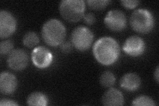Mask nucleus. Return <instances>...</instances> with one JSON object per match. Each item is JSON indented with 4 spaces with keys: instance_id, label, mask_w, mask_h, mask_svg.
<instances>
[{
    "instance_id": "obj_1",
    "label": "nucleus",
    "mask_w": 159,
    "mask_h": 106,
    "mask_svg": "<svg viewBox=\"0 0 159 106\" xmlns=\"http://www.w3.org/2000/svg\"><path fill=\"white\" fill-rule=\"evenodd\" d=\"M92 51L99 63L109 66L118 60L120 55V47L116 40L112 37H103L94 43Z\"/></svg>"
},
{
    "instance_id": "obj_2",
    "label": "nucleus",
    "mask_w": 159,
    "mask_h": 106,
    "mask_svg": "<svg viewBox=\"0 0 159 106\" xmlns=\"http://www.w3.org/2000/svg\"><path fill=\"white\" fill-rule=\"evenodd\" d=\"M42 37L48 45L57 47L64 43L66 35V27L57 19H51L44 23L41 31Z\"/></svg>"
},
{
    "instance_id": "obj_3",
    "label": "nucleus",
    "mask_w": 159,
    "mask_h": 106,
    "mask_svg": "<svg viewBox=\"0 0 159 106\" xmlns=\"http://www.w3.org/2000/svg\"><path fill=\"white\" fill-rule=\"evenodd\" d=\"M129 23L135 31L141 34H147L152 31L155 26V19L149 10L138 9L132 13Z\"/></svg>"
},
{
    "instance_id": "obj_4",
    "label": "nucleus",
    "mask_w": 159,
    "mask_h": 106,
    "mask_svg": "<svg viewBox=\"0 0 159 106\" xmlns=\"http://www.w3.org/2000/svg\"><path fill=\"white\" fill-rule=\"evenodd\" d=\"M86 9L83 0H63L59 5L61 16L68 22L76 23L81 20Z\"/></svg>"
},
{
    "instance_id": "obj_5",
    "label": "nucleus",
    "mask_w": 159,
    "mask_h": 106,
    "mask_svg": "<svg viewBox=\"0 0 159 106\" xmlns=\"http://www.w3.org/2000/svg\"><path fill=\"white\" fill-rule=\"evenodd\" d=\"M93 35L89 29L79 26L73 30L71 34V42L73 46L80 51H86L92 46Z\"/></svg>"
},
{
    "instance_id": "obj_6",
    "label": "nucleus",
    "mask_w": 159,
    "mask_h": 106,
    "mask_svg": "<svg viewBox=\"0 0 159 106\" xmlns=\"http://www.w3.org/2000/svg\"><path fill=\"white\" fill-rule=\"evenodd\" d=\"M106 27L113 31H121L125 28L127 18L121 10L112 9L108 12L104 18Z\"/></svg>"
},
{
    "instance_id": "obj_7",
    "label": "nucleus",
    "mask_w": 159,
    "mask_h": 106,
    "mask_svg": "<svg viewBox=\"0 0 159 106\" xmlns=\"http://www.w3.org/2000/svg\"><path fill=\"white\" fill-rule=\"evenodd\" d=\"M17 29V21L13 15L6 10L0 12V37L2 39L12 35Z\"/></svg>"
},
{
    "instance_id": "obj_8",
    "label": "nucleus",
    "mask_w": 159,
    "mask_h": 106,
    "mask_svg": "<svg viewBox=\"0 0 159 106\" xmlns=\"http://www.w3.org/2000/svg\"><path fill=\"white\" fill-rule=\"evenodd\" d=\"M32 62L39 68H46L51 64L53 56L50 50L44 46L34 48L31 53Z\"/></svg>"
},
{
    "instance_id": "obj_9",
    "label": "nucleus",
    "mask_w": 159,
    "mask_h": 106,
    "mask_svg": "<svg viewBox=\"0 0 159 106\" xmlns=\"http://www.w3.org/2000/svg\"><path fill=\"white\" fill-rule=\"evenodd\" d=\"M145 41L137 35L129 37L123 45V50L127 54L131 57H137L142 55L145 50Z\"/></svg>"
},
{
    "instance_id": "obj_10",
    "label": "nucleus",
    "mask_w": 159,
    "mask_h": 106,
    "mask_svg": "<svg viewBox=\"0 0 159 106\" xmlns=\"http://www.w3.org/2000/svg\"><path fill=\"white\" fill-rule=\"evenodd\" d=\"M29 63L27 53L22 49H15L10 53L7 58L9 67L16 71H21L25 68Z\"/></svg>"
},
{
    "instance_id": "obj_11",
    "label": "nucleus",
    "mask_w": 159,
    "mask_h": 106,
    "mask_svg": "<svg viewBox=\"0 0 159 106\" xmlns=\"http://www.w3.org/2000/svg\"><path fill=\"white\" fill-rule=\"evenodd\" d=\"M17 79L9 72H2L0 76V92L3 94H11L17 88Z\"/></svg>"
},
{
    "instance_id": "obj_12",
    "label": "nucleus",
    "mask_w": 159,
    "mask_h": 106,
    "mask_svg": "<svg viewBox=\"0 0 159 106\" xmlns=\"http://www.w3.org/2000/svg\"><path fill=\"white\" fill-rule=\"evenodd\" d=\"M102 102L103 105L106 106H118L123 105L125 99L121 92L111 87L102 95Z\"/></svg>"
},
{
    "instance_id": "obj_13",
    "label": "nucleus",
    "mask_w": 159,
    "mask_h": 106,
    "mask_svg": "<svg viewBox=\"0 0 159 106\" xmlns=\"http://www.w3.org/2000/svg\"><path fill=\"white\" fill-rule=\"evenodd\" d=\"M141 84V78L135 73L125 74L120 80L121 87L129 92H133L138 90Z\"/></svg>"
},
{
    "instance_id": "obj_14",
    "label": "nucleus",
    "mask_w": 159,
    "mask_h": 106,
    "mask_svg": "<svg viewBox=\"0 0 159 106\" xmlns=\"http://www.w3.org/2000/svg\"><path fill=\"white\" fill-rule=\"evenodd\" d=\"M27 104L29 105L45 106L48 104V99L44 94L36 92L29 95L27 99Z\"/></svg>"
},
{
    "instance_id": "obj_15",
    "label": "nucleus",
    "mask_w": 159,
    "mask_h": 106,
    "mask_svg": "<svg viewBox=\"0 0 159 106\" xmlns=\"http://www.w3.org/2000/svg\"><path fill=\"white\" fill-rule=\"evenodd\" d=\"M116 76L110 71L103 72L99 78V82L102 86L105 88H111L116 83Z\"/></svg>"
},
{
    "instance_id": "obj_16",
    "label": "nucleus",
    "mask_w": 159,
    "mask_h": 106,
    "mask_svg": "<svg viewBox=\"0 0 159 106\" xmlns=\"http://www.w3.org/2000/svg\"><path fill=\"white\" fill-rule=\"evenodd\" d=\"M39 43V38L37 34L33 31H29L25 34L23 38V43L26 47L33 48Z\"/></svg>"
},
{
    "instance_id": "obj_17",
    "label": "nucleus",
    "mask_w": 159,
    "mask_h": 106,
    "mask_svg": "<svg viewBox=\"0 0 159 106\" xmlns=\"http://www.w3.org/2000/svg\"><path fill=\"white\" fill-rule=\"evenodd\" d=\"M132 105L135 106H153L156 105V104L151 98L147 95H140L133 100Z\"/></svg>"
},
{
    "instance_id": "obj_18",
    "label": "nucleus",
    "mask_w": 159,
    "mask_h": 106,
    "mask_svg": "<svg viewBox=\"0 0 159 106\" xmlns=\"http://www.w3.org/2000/svg\"><path fill=\"white\" fill-rule=\"evenodd\" d=\"M108 0H88L86 2L88 6L92 9L100 10L107 6L109 3Z\"/></svg>"
},
{
    "instance_id": "obj_19",
    "label": "nucleus",
    "mask_w": 159,
    "mask_h": 106,
    "mask_svg": "<svg viewBox=\"0 0 159 106\" xmlns=\"http://www.w3.org/2000/svg\"><path fill=\"white\" fill-rule=\"evenodd\" d=\"M13 49V43L11 40H5L0 43V53L2 55L9 54Z\"/></svg>"
},
{
    "instance_id": "obj_20",
    "label": "nucleus",
    "mask_w": 159,
    "mask_h": 106,
    "mask_svg": "<svg viewBox=\"0 0 159 106\" xmlns=\"http://www.w3.org/2000/svg\"><path fill=\"white\" fill-rule=\"evenodd\" d=\"M139 3H140L139 1H135V0H124V1H121L122 6L129 9L136 7L139 4Z\"/></svg>"
},
{
    "instance_id": "obj_21",
    "label": "nucleus",
    "mask_w": 159,
    "mask_h": 106,
    "mask_svg": "<svg viewBox=\"0 0 159 106\" xmlns=\"http://www.w3.org/2000/svg\"><path fill=\"white\" fill-rule=\"evenodd\" d=\"M84 21L86 24L89 25H92L93 23H95L96 21V18L95 17V15L92 13H88L86 15H84Z\"/></svg>"
},
{
    "instance_id": "obj_22",
    "label": "nucleus",
    "mask_w": 159,
    "mask_h": 106,
    "mask_svg": "<svg viewBox=\"0 0 159 106\" xmlns=\"http://www.w3.org/2000/svg\"><path fill=\"white\" fill-rule=\"evenodd\" d=\"M0 105L2 106H12V105H19V104L12 99L7 98H3L0 100Z\"/></svg>"
},
{
    "instance_id": "obj_23",
    "label": "nucleus",
    "mask_w": 159,
    "mask_h": 106,
    "mask_svg": "<svg viewBox=\"0 0 159 106\" xmlns=\"http://www.w3.org/2000/svg\"><path fill=\"white\" fill-rule=\"evenodd\" d=\"M61 50L64 53H69L72 50V45L70 43H69L68 42H66V43H63L62 44L61 46Z\"/></svg>"
},
{
    "instance_id": "obj_24",
    "label": "nucleus",
    "mask_w": 159,
    "mask_h": 106,
    "mask_svg": "<svg viewBox=\"0 0 159 106\" xmlns=\"http://www.w3.org/2000/svg\"><path fill=\"white\" fill-rule=\"evenodd\" d=\"M158 67H157L155 72H154V76H155V79L156 80L157 83H158V76H159V72H158Z\"/></svg>"
}]
</instances>
